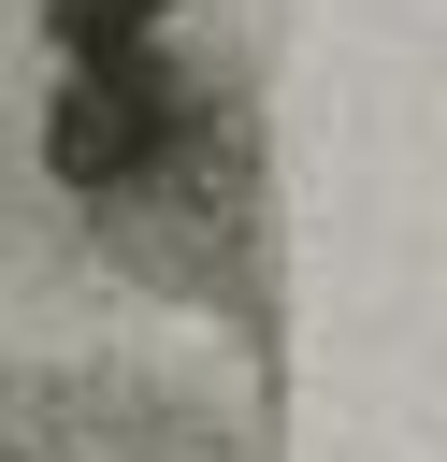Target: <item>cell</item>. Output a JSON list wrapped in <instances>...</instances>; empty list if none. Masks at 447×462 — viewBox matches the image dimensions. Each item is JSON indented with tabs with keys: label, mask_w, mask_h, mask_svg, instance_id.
I'll list each match as a JSON object with an SVG mask.
<instances>
[{
	"label": "cell",
	"mask_w": 447,
	"mask_h": 462,
	"mask_svg": "<svg viewBox=\"0 0 447 462\" xmlns=\"http://www.w3.org/2000/svg\"><path fill=\"white\" fill-rule=\"evenodd\" d=\"M187 0H43L58 29V116L43 159L87 202L101 245H130L173 289H245V144L216 116V87L173 58Z\"/></svg>",
	"instance_id": "obj_1"
}]
</instances>
